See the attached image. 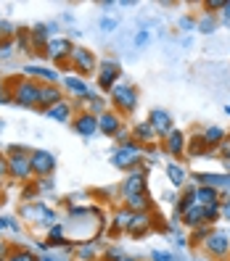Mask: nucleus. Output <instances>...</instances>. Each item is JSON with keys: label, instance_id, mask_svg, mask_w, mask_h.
Instances as JSON below:
<instances>
[{"label": "nucleus", "instance_id": "obj_41", "mask_svg": "<svg viewBox=\"0 0 230 261\" xmlns=\"http://www.w3.org/2000/svg\"><path fill=\"white\" fill-rule=\"evenodd\" d=\"M151 258H153V261H175V256H172V253H167V251H153Z\"/></svg>", "mask_w": 230, "mask_h": 261}, {"label": "nucleus", "instance_id": "obj_14", "mask_svg": "<svg viewBox=\"0 0 230 261\" xmlns=\"http://www.w3.org/2000/svg\"><path fill=\"white\" fill-rule=\"evenodd\" d=\"M148 124H151V129L156 132L159 137H167L175 127H172V116H170V111H164V109H153L151 114H148Z\"/></svg>", "mask_w": 230, "mask_h": 261}, {"label": "nucleus", "instance_id": "obj_16", "mask_svg": "<svg viewBox=\"0 0 230 261\" xmlns=\"http://www.w3.org/2000/svg\"><path fill=\"white\" fill-rule=\"evenodd\" d=\"M24 74L29 76V80H40L42 85H58L61 82V74H56L53 69H48V66H24Z\"/></svg>", "mask_w": 230, "mask_h": 261}, {"label": "nucleus", "instance_id": "obj_15", "mask_svg": "<svg viewBox=\"0 0 230 261\" xmlns=\"http://www.w3.org/2000/svg\"><path fill=\"white\" fill-rule=\"evenodd\" d=\"M61 85H64V87L69 90V93H72V95H77L80 100H87L90 95H93V90L87 87V82L82 80V76H77V74H66L64 80H61Z\"/></svg>", "mask_w": 230, "mask_h": 261}, {"label": "nucleus", "instance_id": "obj_34", "mask_svg": "<svg viewBox=\"0 0 230 261\" xmlns=\"http://www.w3.org/2000/svg\"><path fill=\"white\" fill-rule=\"evenodd\" d=\"M220 217H222V211H220V203L204 206V219H206V224H212L214 219H220Z\"/></svg>", "mask_w": 230, "mask_h": 261}, {"label": "nucleus", "instance_id": "obj_36", "mask_svg": "<svg viewBox=\"0 0 230 261\" xmlns=\"http://www.w3.org/2000/svg\"><path fill=\"white\" fill-rule=\"evenodd\" d=\"M8 261H40V258H37L32 251H13Z\"/></svg>", "mask_w": 230, "mask_h": 261}, {"label": "nucleus", "instance_id": "obj_48", "mask_svg": "<svg viewBox=\"0 0 230 261\" xmlns=\"http://www.w3.org/2000/svg\"><path fill=\"white\" fill-rule=\"evenodd\" d=\"M40 261H56V258H51V256H40Z\"/></svg>", "mask_w": 230, "mask_h": 261}, {"label": "nucleus", "instance_id": "obj_7", "mask_svg": "<svg viewBox=\"0 0 230 261\" xmlns=\"http://www.w3.org/2000/svg\"><path fill=\"white\" fill-rule=\"evenodd\" d=\"M204 248L214 258H225L230 253V235L225 232V229H209V235L204 240Z\"/></svg>", "mask_w": 230, "mask_h": 261}, {"label": "nucleus", "instance_id": "obj_47", "mask_svg": "<svg viewBox=\"0 0 230 261\" xmlns=\"http://www.w3.org/2000/svg\"><path fill=\"white\" fill-rule=\"evenodd\" d=\"M0 103H11V93H6V90H0Z\"/></svg>", "mask_w": 230, "mask_h": 261}, {"label": "nucleus", "instance_id": "obj_44", "mask_svg": "<svg viewBox=\"0 0 230 261\" xmlns=\"http://www.w3.org/2000/svg\"><path fill=\"white\" fill-rule=\"evenodd\" d=\"M220 211H222L225 219H230V195L225 198V201H220Z\"/></svg>", "mask_w": 230, "mask_h": 261}, {"label": "nucleus", "instance_id": "obj_39", "mask_svg": "<svg viewBox=\"0 0 230 261\" xmlns=\"http://www.w3.org/2000/svg\"><path fill=\"white\" fill-rule=\"evenodd\" d=\"M87 103H90V109H93L90 114H96V111H101V114H103V100H101L98 95H90V98H87ZM96 116H98V114H96Z\"/></svg>", "mask_w": 230, "mask_h": 261}, {"label": "nucleus", "instance_id": "obj_3", "mask_svg": "<svg viewBox=\"0 0 230 261\" xmlns=\"http://www.w3.org/2000/svg\"><path fill=\"white\" fill-rule=\"evenodd\" d=\"M111 103H114L117 114H132L135 106H137V90L130 82H119L111 90Z\"/></svg>", "mask_w": 230, "mask_h": 261}, {"label": "nucleus", "instance_id": "obj_13", "mask_svg": "<svg viewBox=\"0 0 230 261\" xmlns=\"http://www.w3.org/2000/svg\"><path fill=\"white\" fill-rule=\"evenodd\" d=\"M122 193H125V198L146 193V172H143L141 166L132 169V172L125 177V182H122Z\"/></svg>", "mask_w": 230, "mask_h": 261}, {"label": "nucleus", "instance_id": "obj_51", "mask_svg": "<svg viewBox=\"0 0 230 261\" xmlns=\"http://www.w3.org/2000/svg\"><path fill=\"white\" fill-rule=\"evenodd\" d=\"M0 261H3V258H0Z\"/></svg>", "mask_w": 230, "mask_h": 261}, {"label": "nucleus", "instance_id": "obj_2", "mask_svg": "<svg viewBox=\"0 0 230 261\" xmlns=\"http://www.w3.org/2000/svg\"><path fill=\"white\" fill-rule=\"evenodd\" d=\"M40 93H42V82L24 76V80L13 82V87H11V103L21 106V109H37V106H40Z\"/></svg>", "mask_w": 230, "mask_h": 261}, {"label": "nucleus", "instance_id": "obj_18", "mask_svg": "<svg viewBox=\"0 0 230 261\" xmlns=\"http://www.w3.org/2000/svg\"><path fill=\"white\" fill-rule=\"evenodd\" d=\"M61 100H64V95H61V87H58V85H42L40 106H37V109H40V111H48V109H53V106L61 103Z\"/></svg>", "mask_w": 230, "mask_h": 261}, {"label": "nucleus", "instance_id": "obj_25", "mask_svg": "<svg viewBox=\"0 0 230 261\" xmlns=\"http://www.w3.org/2000/svg\"><path fill=\"white\" fill-rule=\"evenodd\" d=\"M182 224H186V227H193V229L204 227V224H206V219H204V206H198V203H196L191 211L182 214Z\"/></svg>", "mask_w": 230, "mask_h": 261}, {"label": "nucleus", "instance_id": "obj_5", "mask_svg": "<svg viewBox=\"0 0 230 261\" xmlns=\"http://www.w3.org/2000/svg\"><path fill=\"white\" fill-rule=\"evenodd\" d=\"M119 76H122V66H119V61H114V58H103L101 64H98V85H101V90L111 93V90L122 82Z\"/></svg>", "mask_w": 230, "mask_h": 261}, {"label": "nucleus", "instance_id": "obj_32", "mask_svg": "<svg viewBox=\"0 0 230 261\" xmlns=\"http://www.w3.org/2000/svg\"><path fill=\"white\" fill-rule=\"evenodd\" d=\"M13 53H16V42L13 40H0V61H8Z\"/></svg>", "mask_w": 230, "mask_h": 261}, {"label": "nucleus", "instance_id": "obj_31", "mask_svg": "<svg viewBox=\"0 0 230 261\" xmlns=\"http://www.w3.org/2000/svg\"><path fill=\"white\" fill-rule=\"evenodd\" d=\"M16 32H19V29L13 27L11 21L0 19V40H13V37H16Z\"/></svg>", "mask_w": 230, "mask_h": 261}, {"label": "nucleus", "instance_id": "obj_35", "mask_svg": "<svg viewBox=\"0 0 230 261\" xmlns=\"http://www.w3.org/2000/svg\"><path fill=\"white\" fill-rule=\"evenodd\" d=\"M64 235H66V227L64 224H53L51 227V245H61L58 240H64Z\"/></svg>", "mask_w": 230, "mask_h": 261}, {"label": "nucleus", "instance_id": "obj_22", "mask_svg": "<svg viewBox=\"0 0 230 261\" xmlns=\"http://www.w3.org/2000/svg\"><path fill=\"white\" fill-rule=\"evenodd\" d=\"M51 29H53V27H48V24H35L32 29H29V37H32L35 50H37V48H42V50H45V45L51 42V35H48Z\"/></svg>", "mask_w": 230, "mask_h": 261}, {"label": "nucleus", "instance_id": "obj_38", "mask_svg": "<svg viewBox=\"0 0 230 261\" xmlns=\"http://www.w3.org/2000/svg\"><path fill=\"white\" fill-rule=\"evenodd\" d=\"M222 8H225V0H206V3H204V11H206V13L222 11Z\"/></svg>", "mask_w": 230, "mask_h": 261}, {"label": "nucleus", "instance_id": "obj_23", "mask_svg": "<svg viewBox=\"0 0 230 261\" xmlns=\"http://www.w3.org/2000/svg\"><path fill=\"white\" fill-rule=\"evenodd\" d=\"M196 203H198V206L220 203V190H217V188H209V185H198V188H196Z\"/></svg>", "mask_w": 230, "mask_h": 261}, {"label": "nucleus", "instance_id": "obj_29", "mask_svg": "<svg viewBox=\"0 0 230 261\" xmlns=\"http://www.w3.org/2000/svg\"><path fill=\"white\" fill-rule=\"evenodd\" d=\"M214 27H217V19H214V13H204V16L196 21V29H198L201 35H212V32H214Z\"/></svg>", "mask_w": 230, "mask_h": 261}, {"label": "nucleus", "instance_id": "obj_11", "mask_svg": "<svg viewBox=\"0 0 230 261\" xmlns=\"http://www.w3.org/2000/svg\"><path fill=\"white\" fill-rule=\"evenodd\" d=\"M186 145H188V137L182 135L180 129H172V132L162 140L164 153H167V156H172V159H180L182 153H186Z\"/></svg>", "mask_w": 230, "mask_h": 261}, {"label": "nucleus", "instance_id": "obj_43", "mask_svg": "<svg viewBox=\"0 0 230 261\" xmlns=\"http://www.w3.org/2000/svg\"><path fill=\"white\" fill-rule=\"evenodd\" d=\"M220 150H222V159H225V164H230V135L225 137V143L220 145Z\"/></svg>", "mask_w": 230, "mask_h": 261}, {"label": "nucleus", "instance_id": "obj_1", "mask_svg": "<svg viewBox=\"0 0 230 261\" xmlns=\"http://www.w3.org/2000/svg\"><path fill=\"white\" fill-rule=\"evenodd\" d=\"M32 150H27L21 145H11L6 153V164H8V177L16 182H27L32 177Z\"/></svg>", "mask_w": 230, "mask_h": 261}, {"label": "nucleus", "instance_id": "obj_45", "mask_svg": "<svg viewBox=\"0 0 230 261\" xmlns=\"http://www.w3.org/2000/svg\"><path fill=\"white\" fill-rule=\"evenodd\" d=\"M222 24L230 27V0H225V8H222Z\"/></svg>", "mask_w": 230, "mask_h": 261}, {"label": "nucleus", "instance_id": "obj_24", "mask_svg": "<svg viewBox=\"0 0 230 261\" xmlns=\"http://www.w3.org/2000/svg\"><path fill=\"white\" fill-rule=\"evenodd\" d=\"M125 206H127V211H132V214H146V211L151 208V198H148V193L130 195V198H125Z\"/></svg>", "mask_w": 230, "mask_h": 261}, {"label": "nucleus", "instance_id": "obj_46", "mask_svg": "<svg viewBox=\"0 0 230 261\" xmlns=\"http://www.w3.org/2000/svg\"><path fill=\"white\" fill-rule=\"evenodd\" d=\"M193 27H196V21H193L191 16H182V19H180V29H193Z\"/></svg>", "mask_w": 230, "mask_h": 261}, {"label": "nucleus", "instance_id": "obj_20", "mask_svg": "<svg viewBox=\"0 0 230 261\" xmlns=\"http://www.w3.org/2000/svg\"><path fill=\"white\" fill-rule=\"evenodd\" d=\"M201 137H204V145H206V148H220V145L225 143L227 132H225L222 127H217V124H212V127H204Z\"/></svg>", "mask_w": 230, "mask_h": 261}, {"label": "nucleus", "instance_id": "obj_12", "mask_svg": "<svg viewBox=\"0 0 230 261\" xmlns=\"http://www.w3.org/2000/svg\"><path fill=\"white\" fill-rule=\"evenodd\" d=\"M122 129V114L117 111H103L98 114V132H103V137H117Z\"/></svg>", "mask_w": 230, "mask_h": 261}, {"label": "nucleus", "instance_id": "obj_50", "mask_svg": "<svg viewBox=\"0 0 230 261\" xmlns=\"http://www.w3.org/2000/svg\"><path fill=\"white\" fill-rule=\"evenodd\" d=\"M0 85H3V80H0Z\"/></svg>", "mask_w": 230, "mask_h": 261}, {"label": "nucleus", "instance_id": "obj_42", "mask_svg": "<svg viewBox=\"0 0 230 261\" xmlns=\"http://www.w3.org/2000/svg\"><path fill=\"white\" fill-rule=\"evenodd\" d=\"M6 177H8V164H6V156L0 153V185L6 182Z\"/></svg>", "mask_w": 230, "mask_h": 261}, {"label": "nucleus", "instance_id": "obj_17", "mask_svg": "<svg viewBox=\"0 0 230 261\" xmlns=\"http://www.w3.org/2000/svg\"><path fill=\"white\" fill-rule=\"evenodd\" d=\"M48 119H53V121H61V124H66V121L72 119V116H77L74 114V106H72V100H61V103H56L53 109H48V111H42Z\"/></svg>", "mask_w": 230, "mask_h": 261}, {"label": "nucleus", "instance_id": "obj_10", "mask_svg": "<svg viewBox=\"0 0 230 261\" xmlns=\"http://www.w3.org/2000/svg\"><path fill=\"white\" fill-rule=\"evenodd\" d=\"M72 127H74V132L80 137H87L90 140V137L98 135V116L90 114V111H82V114H77L72 119Z\"/></svg>", "mask_w": 230, "mask_h": 261}, {"label": "nucleus", "instance_id": "obj_27", "mask_svg": "<svg viewBox=\"0 0 230 261\" xmlns=\"http://www.w3.org/2000/svg\"><path fill=\"white\" fill-rule=\"evenodd\" d=\"M196 206V188H188L186 193H182L180 198H177V214L182 217L186 211H191Z\"/></svg>", "mask_w": 230, "mask_h": 261}, {"label": "nucleus", "instance_id": "obj_9", "mask_svg": "<svg viewBox=\"0 0 230 261\" xmlns=\"http://www.w3.org/2000/svg\"><path fill=\"white\" fill-rule=\"evenodd\" d=\"M72 50H74V45H72V40L69 37H64V35H56V37H51V42L45 45V50H42V56H48L51 61H66L69 56H72Z\"/></svg>", "mask_w": 230, "mask_h": 261}, {"label": "nucleus", "instance_id": "obj_28", "mask_svg": "<svg viewBox=\"0 0 230 261\" xmlns=\"http://www.w3.org/2000/svg\"><path fill=\"white\" fill-rule=\"evenodd\" d=\"M130 219H132V211H127V208L117 211V217H114V232H127Z\"/></svg>", "mask_w": 230, "mask_h": 261}, {"label": "nucleus", "instance_id": "obj_4", "mask_svg": "<svg viewBox=\"0 0 230 261\" xmlns=\"http://www.w3.org/2000/svg\"><path fill=\"white\" fill-rule=\"evenodd\" d=\"M143 161V150L141 145H135V143H127V145H119L114 150V156H111V164L117 169H127V172H132V169H137Z\"/></svg>", "mask_w": 230, "mask_h": 261}, {"label": "nucleus", "instance_id": "obj_8", "mask_svg": "<svg viewBox=\"0 0 230 261\" xmlns=\"http://www.w3.org/2000/svg\"><path fill=\"white\" fill-rule=\"evenodd\" d=\"M72 66H74V71L77 74H93L96 69H98V58H96V53L93 50H87V48H74L72 50Z\"/></svg>", "mask_w": 230, "mask_h": 261}, {"label": "nucleus", "instance_id": "obj_21", "mask_svg": "<svg viewBox=\"0 0 230 261\" xmlns=\"http://www.w3.org/2000/svg\"><path fill=\"white\" fill-rule=\"evenodd\" d=\"M148 227H151L148 214H132L130 227H127V235H132V238H143V235L148 232Z\"/></svg>", "mask_w": 230, "mask_h": 261}, {"label": "nucleus", "instance_id": "obj_19", "mask_svg": "<svg viewBox=\"0 0 230 261\" xmlns=\"http://www.w3.org/2000/svg\"><path fill=\"white\" fill-rule=\"evenodd\" d=\"M130 137H132V143H135V145H148V143L156 140V132L151 129L148 121H137V124L130 129Z\"/></svg>", "mask_w": 230, "mask_h": 261}, {"label": "nucleus", "instance_id": "obj_37", "mask_svg": "<svg viewBox=\"0 0 230 261\" xmlns=\"http://www.w3.org/2000/svg\"><path fill=\"white\" fill-rule=\"evenodd\" d=\"M98 27L103 29V32H106V35H111V32H114V29L119 27V21H117V19H111V16H103V19L98 21Z\"/></svg>", "mask_w": 230, "mask_h": 261}, {"label": "nucleus", "instance_id": "obj_40", "mask_svg": "<svg viewBox=\"0 0 230 261\" xmlns=\"http://www.w3.org/2000/svg\"><path fill=\"white\" fill-rule=\"evenodd\" d=\"M148 40H151L148 29H141V32L135 35V45H137V48H141V45H148Z\"/></svg>", "mask_w": 230, "mask_h": 261}, {"label": "nucleus", "instance_id": "obj_26", "mask_svg": "<svg viewBox=\"0 0 230 261\" xmlns=\"http://www.w3.org/2000/svg\"><path fill=\"white\" fill-rule=\"evenodd\" d=\"M164 172H167V177H170V182H172L175 188H180L182 182H186V169H182L180 164H175V161H167Z\"/></svg>", "mask_w": 230, "mask_h": 261}, {"label": "nucleus", "instance_id": "obj_30", "mask_svg": "<svg viewBox=\"0 0 230 261\" xmlns=\"http://www.w3.org/2000/svg\"><path fill=\"white\" fill-rule=\"evenodd\" d=\"M77 258H82V261H90L96 253H98V245L96 243H82V245H77Z\"/></svg>", "mask_w": 230, "mask_h": 261}, {"label": "nucleus", "instance_id": "obj_6", "mask_svg": "<svg viewBox=\"0 0 230 261\" xmlns=\"http://www.w3.org/2000/svg\"><path fill=\"white\" fill-rule=\"evenodd\" d=\"M32 174L35 177H42V179H48L53 172H56V166H58V161H56V156L51 150H42V148H35L32 153Z\"/></svg>", "mask_w": 230, "mask_h": 261}, {"label": "nucleus", "instance_id": "obj_33", "mask_svg": "<svg viewBox=\"0 0 230 261\" xmlns=\"http://www.w3.org/2000/svg\"><path fill=\"white\" fill-rule=\"evenodd\" d=\"M188 150L193 153V156H201V153H204V150H209V148L204 145V137H201V135H193V137H191Z\"/></svg>", "mask_w": 230, "mask_h": 261}, {"label": "nucleus", "instance_id": "obj_49", "mask_svg": "<svg viewBox=\"0 0 230 261\" xmlns=\"http://www.w3.org/2000/svg\"><path fill=\"white\" fill-rule=\"evenodd\" d=\"M122 261H135V258H127V256H125V258H122Z\"/></svg>", "mask_w": 230, "mask_h": 261}]
</instances>
